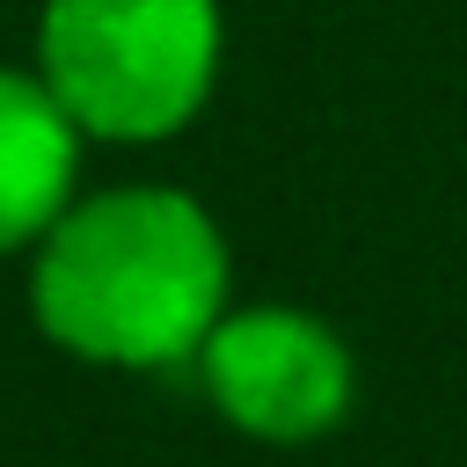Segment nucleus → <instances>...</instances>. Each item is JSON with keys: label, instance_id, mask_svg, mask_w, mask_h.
<instances>
[{"label": "nucleus", "instance_id": "obj_3", "mask_svg": "<svg viewBox=\"0 0 467 467\" xmlns=\"http://www.w3.org/2000/svg\"><path fill=\"white\" fill-rule=\"evenodd\" d=\"M197 365H204V394L219 401V416L263 445L328 438L350 416V387H358L343 336L306 306L219 314Z\"/></svg>", "mask_w": 467, "mask_h": 467}, {"label": "nucleus", "instance_id": "obj_2", "mask_svg": "<svg viewBox=\"0 0 467 467\" xmlns=\"http://www.w3.org/2000/svg\"><path fill=\"white\" fill-rule=\"evenodd\" d=\"M36 73L88 139H168L219 80V0H44Z\"/></svg>", "mask_w": 467, "mask_h": 467}, {"label": "nucleus", "instance_id": "obj_1", "mask_svg": "<svg viewBox=\"0 0 467 467\" xmlns=\"http://www.w3.org/2000/svg\"><path fill=\"white\" fill-rule=\"evenodd\" d=\"M44 336L88 365H182L226 314V241L190 190L131 182L58 212L29 263Z\"/></svg>", "mask_w": 467, "mask_h": 467}, {"label": "nucleus", "instance_id": "obj_4", "mask_svg": "<svg viewBox=\"0 0 467 467\" xmlns=\"http://www.w3.org/2000/svg\"><path fill=\"white\" fill-rule=\"evenodd\" d=\"M80 175V124L44 73L0 66V255L58 226Z\"/></svg>", "mask_w": 467, "mask_h": 467}]
</instances>
